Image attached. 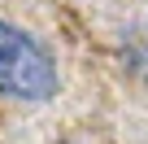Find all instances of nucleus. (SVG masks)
Segmentation results:
<instances>
[{"label": "nucleus", "instance_id": "f257e3e1", "mask_svg": "<svg viewBox=\"0 0 148 144\" xmlns=\"http://www.w3.org/2000/svg\"><path fill=\"white\" fill-rule=\"evenodd\" d=\"M61 92V70L57 57L22 26L0 18V96L44 105Z\"/></svg>", "mask_w": 148, "mask_h": 144}]
</instances>
